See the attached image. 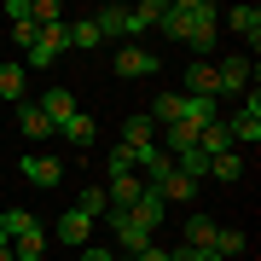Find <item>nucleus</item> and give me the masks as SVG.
<instances>
[{"mask_svg":"<svg viewBox=\"0 0 261 261\" xmlns=\"http://www.w3.org/2000/svg\"><path fill=\"white\" fill-rule=\"evenodd\" d=\"M215 18H221V12H215L209 0H163L157 35H168V41H186V47L209 53V47H215Z\"/></svg>","mask_w":261,"mask_h":261,"instance_id":"f257e3e1","label":"nucleus"},{"mask_svg":"<svg viewBox=\"0 0 261 261\" xmlns=\"http://www.w3.org/2000/svg\"><path fill=\"white\" fill-rule=\"evenodd\" d=\"M221 122H226V134H232V151H238V145H255V140H261V93L250 87L244 105H238V111H226Z\"/></svg>","mask_w":261,"mask_h":261,"instance_id":"f03ea898","label":"nucleus"},{"mask_svg":"<svg viewBox=\"0 0 261 261\" xmlns=\"http://www.w3.org/2000/svg\"><path fill=\"white\" fill-rule=\"evenodd\" d=\"M215 75H221V99H244L250 93V75H255V64L250 58H221V64H215Z\"/></svg>","mask_w":261,"mask_h":261,"instance_id":"7ed1b4c3","label":"nucleus"},{"mask_svg":"<svg viewBox=\"0 0 261 261\" xmlns=\"http://www.w3.org/2000/svg\"><path fill=\"white\" fill-rule=\"evenodd\" d=\"M105 221H111V238L122 244V250H134V255H140V250H151V244H157V238L145 232V226H134V221H128V215H122V209H111V215H105Z\"/></svg>","mask_w":261,"mask_h":261,"instance_id":"20e7f679","label":"nucleus"},{"mask_svg":"<svg viewBox=\"0 0 261 261\" xmlns=\"http://www.w3.org/2000/svg\"><path fill=\"white\" fill-rule=\"evenodd\" d=\"M122 215L157 238V226H163V197H157V186H145V192H140V203H134V209H122Z\"/></svg>","mask_w":261,"mask_h":261,"instance_id":"39448f33","label":"nucleus"},{"mask_svg":"<svg viewBox=\"0 0 261 261\" xmlns=\"http://www.w3.org/2000/svg\"><path fill=\"white\" fill-rule=\"evenodd\" d=\"M186 99H221V75H215V64H186Z\"/></svg>","mask_w":261,"mask_h":261,"instance_id":"423d86ee","label":"nucleus"},{"mask_svg":"<svg viewBox=\"0 0 261 261\" xmlns=\"http://www.w3.org/2000/svg\"><path fill=\"white\" fill-rule=\"evenodd\" d=\"M18 168H23L29 186H58V180H64V163L58 157H18Z\"/></svg>","mask_w":261,"mask_h":261,"instance_id":"0eeeda50","label":"nucleus"},{"mask_svg":"<svg viewBox=\"0 0 261 261\" xmlns=\"http://www.w3.org/2000/svg\"><path fill=\"white\" fill-rule=\"evenodd\" d=\"M116 75H157V53L151 47H122L116 53Z\"/></svg>","mask_w":261,"mask_h":261,"instance_id":"6e6552de","label":"nucleus"},{"mask_svg":"<svg viewBox=\"0 0 261 261\" xmlns=\"http://www.w3.org/2000/svg\"><path fill=\"white\" fill-rule=\"evenodd\" d=\"M18 134H23V140H47V134H53V122H47V111H41L35 99L18 105Z\"/></svg>","mask_w":261,"mask_h":261,"instance_id":"1a4fd4ad","label":"nucleus"},{"mask_svg":"<svg viewBox=\"0 0 261 261\" xmlns=\"http://www.w3.org/2000/svg\"><path fill=\"white\" fill-rule=\"evenodd\" d=\"M140 192H145V180H140V174H116L111 186H105L111 209H134V203H140Z\"/></svg>","mask_w":261,"mask_h":261,"instance_id":"9d476101","label":"nucleus"},{"mask_svg":"<svg viewBox=\"0 0 261 261\" xmlns=\"http://www.w3.org/2000/svg\"><path fill=\"white\" fill-rule=\"evenodd\" d=\"M93 29H99V35H134V12L128 6H99L93 12Z\"/></svg>","mask_w":261,"mask_h":261,"instance_id":"9b49d317","label":"nucleus"},{"mask_svg":"<svg viewBox=\"0 0 261 261\" xmlns=\"http://www.w3.org/2000/svg\"><path fill=\"white\" fill-rule=\"evenodd\" d=\"M221 18H226V29H232V35L250 41V47L261 41V12H255V6H232V12H221Z\"/></svg>","mask_w":261,"mask_h":261,"instance_id":"f8f14e48","label":"nucleus"},{"mask_svg":"<svg viewBox=\"0 0 261 261\" xmlns=\"http://www.w3.org/2000/svg\"><path fill=\"white\" fill-rule=\"evenodd\" d=\"M41 111H47V122H53V134H58V128H64V122L75 116V93H70V87H53V93L41 99Z\"/></svg>","mask_w":261,"mask_h":261,"instance_id":"ddd939ff","label":"nucleus"},{"mask_svg":"<svg viewBox=\"0 0 261 261\" xmlns=\"http://www.w3.org/2000/svg\"><path fill=\"white\" fill-rule=\"evenodd\" d=\"M163 151H168V157L197 151V128H192V122H168V128H163Z\"/></svg>","mask_w":261,"mask_h":261,"instance_id":"4468645a","label":"nucleus"},{"mask_svg":"<svg viewBox=\"0 0 261 261\" xmlns=\"http://www.w3.org/2000/svg\"><path fill=\"white\" fill-rule=\"evenodd\" d=\"M58 134H64V140H70L75 151H87V145L99 140V122L87 116V111H75V116H70V122H64V128H58Z\"/></svg>","mask_w":261,"mask_h":261,"instance_id":"2eb2a0df","label":"nucleus"},{"mask_svg":"<svg viewBox=\"0 0 261 261\" xmlns=\"http://www.w3.org/2000/svg\"><path fill=\"white\" fill-rule=\"evenodd\" d=\"M87 232H93V221H87V215H75V209H64V215H58V226H53L58 244H87Z\"/></svg>","mask_w":261,"mask_h":261,"instance_id":"dca6fc26","label":"nucleus"},{"mask_svg":"<svg viewBox=\"0 0 261 261\" xmlns=\"http://www.w3.org/2000/svg\"><path fill=\"white\" fill-rule=\"evenodd\" d=\"M197 151H203L209 163H215V157H226V151H232V134H226V122H209V128L197 134Z\"/></svg>","mask_w":261,"mask_h":261,"instance_id":"f3484780","label":"nucleus"},{"mask_svg":"<svg viewBox=\"0 0 261 261\" xmlns=\"http://www.w3.org/2000/svg\"><path fill=\"white\" fill-rule=\"evenodd\" d=\"M23 87H29V70L23 64H0V99H6V105H23Z\"/></svg>","mask_w":261,"mask_h":261,"instance_id":"a211bd4d","label":"nucleus"},{"mask_svg":"<svg viewBox=\"0 0 261 261\" xmlns=\"http://www.w3.org/2000/svg\"><path fill=\"white\" fill-rule=\"evenodd\" d=\"M47 255V232H41V226H29L23 238H12V261H41Z\"/></svg>","mask_w":261,"mask_h":261,"instance_id":"6ab92c4d","label":"nucleus"},{"mask_svg":"<svg viewBox=\"0 0 261 261\" xmlns=\"http://www.w3.org/2000/svg\"><path fill=\"white\" fill-rule=\"evenodd\" d=\"M209 250H215V261H226V255H244V250H250V238H244L238 226H221V232H215V244H209Z\"/></svg>","mask_w":261,"mask_h":261,"instance_id":"aec40b11","label":"nucleus"},{"mask_svg":"<svg viewBox=\"0 0 261 261\" xmlns=\"http://www.w3.org/2000/svg\"><path fill=\"white\" fill-rule=\"evenodd\" d=\"M157 197H163V203H192L197 186H192L186 174H168V180H157Z\"/></svg>","mask_w":261,"mask_h":261,"instance_id":"412c9836","label":"nucleus"},{"mask_svg":"<svg viewBox=\"0 0 261 261\" xmlns=\"http://www.w3.org/2000/svg\"><path fill=\"white\" fill-rule=\"evenodd\" d=\"M75 215H87V221H105V215H111V197H105V186H87L82 197H75Z\"/></svg>","mask_w":261,"mask_h":261,"instance_id":"4be33fe9","label":"nucleus"},{"mask_svg":"<svg viewBox=\"0 0 261 261\" xmlns=\"http://www.w3.org/2000/svg\"><path fill=\"white\" fill-rule=\"evenodd\" d=\"M145 140H157V122H151L145 111H134L128 128H122V145H145Z\"/></svg>","mask_w":261,"mask_h":261,"instance_id":"5701e85b","label":"nucleus"},{"mask_svg":"<svg viewBox=\"0 0 261 261\" xmlns=\"http://www.w3.org/2000/svg\"><path fill=\"white\" fill-rule=\"evenodd\" d=\"M209 180H221V186H232V180H244V157H238V151L215 157V163H209Z\"/></svg>","mask_w":261,"mask_h":261,"instance_id":"b1692460","label":"nucleus"},{"mask_svg":"<svg viewBox=\"0 0 261 261\" xmlns=\"http://www.w3.org/2000/svg\"><path fill=\"white\" fill-rule=\"evenodd\" d=\"M215 232H221V226H215L209 215H192V221H186V244H192V250H209Z\"/></svg>","mask_w":261,"mask_h":261,"instance_id":"393cba45","label":"nucleus"},{"mask_svg":"<svg viewBox=\"0 0 261 261\" xmlns=\"http://www.w3.org/2000/svg\"><path fill=\"white\" fill-rule=\"evenodd\" d=\"M29 226H41L29 209H6V215H0V238H23Z\"/></svg>","mask_w":261,"mask_h":261,"instance_id":"a878e982","label":"nucleus"},{"mask_svg":"<svg viewBox=\"0 0 261 261\" xmlns=\"http://www.w3.org/2000/svg\"><path fill=\"white\" fill-rule=\"evenodd\" d=\"M174 174H186L192 186H203V174H209V157H203V151H186V157H174Z\"/></svg>","mask_w":261,"mask_h":261,"instance_id":"bb28decb","label":"nucleus"},{"mask_svg":"<svg viewBox=\"0 0 261 261\" xmlns=\"http://www.w3.org/2000/svg\"><path fill=\"white\" fill-rule=\"evenodd\" d=\"M29 23H35V29L64 23V6H58V0H29Z\"/></svg>","mask_w":261,"mask_h":261,"instance_id":"cd10ccee","label":"nucleus"},{"mask_svg":"<svg viewBox=\"0 0 261 261\" xmlns=\"http://www.w3.org/2000/svg\"><path fill=\"white\" fill-rule=\"evenodd\" d=\"M134 12V35H145V29H157V18H163V0H140V6H128Z\"/></svg>","mask_w":261,"mask_h":261,"instance_id":"c85d7f7f","label":"nucleus"},{"mask_svg":"<svg viewBox=\"0 0 261 261\" xmlns=\"http://www.w3.org/2000/svg\"><path fill=\"white\" fill-rule=\"evenodd\" d=\"M99 41H105V35H99V29H93V18H82V23H70V47H82V53H93Z\"/></svg>","mask_w":261,"mask_h":261,"instance_id":"c756f323","label":"nucleus"},{"mask_svg":"<svg viewBox=\"0 0 261 261\" xmlns=\"http://www.w3.org/2000/svg\"><path fill=\"white\" fill-rule=\"evenodd\" d=\"M35 35H41V29L35 23H29V18H18V23H12V41H18V47L29 53V47H35Z\"/></svg>","mask_w":261,"mask_h":261,"instance_id":"7c9ffc66","label":"nucleus"},{"mask_svg":"<svg viewBox=\"0 0 261 261\" xmlns=\"http://www.w3.org/2000/svg\"><path fill=\"white\" fill-rule=\"evenodd\" d=\"M116 174H134V157H128V145H116V151H111V180H116Z\"/></svg>","mask_w":261,"mask_h":261,"instance_id":"2f4dec72","label":"nucleus"},{"mask_svg":"<svg viewBox=\"0 0 261 261\" xmlns=\"http://www.w3.org/2000/svg\"><path fill=\"white\" fill-rule=\"evenodd\" d=\"M134 261H168V250H157V244H151V250H140Z\"/></svg>","mask_w":261,"mask_h":261,"instance_id":"473e14b6","label":"nucleus"},{"mask_svg":"<svg viewBox=\"0 0 261 261\" xmlns=\"http://www.w3.org/2000/svg\"><path fill=\"white\" fill-rule=\"evenodd\" d=\"M82 261H116V255H111V250H87Z\"/></svg>","mask_w":261,"mask_h":261,"instance_id":"72a5a7b5","label":"nucleus"},{"mask_svg":"<svg viewBox=\"0 0 261 261\" xmlns=\"http://www.w3.org/2000/svg\"><path fill=\"white\" fill-rule=\"evenodd\" d=\"M0 261H12V238H0Z\"/></svg>","mask_w":261,"mask_h":261,"instance_id":"f704fd0d","label":"nucleus"},{"mask_svg":"<svg viewBox=\"0 0 261 261\" xmlns=\"http://www.w3.org/2000/svg\"><path fill=\"white\" fill-rule=\"evenodd\" d=\"M116 261H134V255H116Z\"/></svg>","mask_w":261,"mask_h":261,"instance_id":"c9c22d12","label":"nucleus"}]
</instances>
